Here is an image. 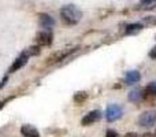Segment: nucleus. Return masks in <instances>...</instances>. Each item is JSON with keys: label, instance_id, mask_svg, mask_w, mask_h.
Returning a JSON list of instances; mask_svg holds the SVG:
<instances>
[{"label": "nucleus", "instance_id": "nucleus-17", "mask_svg": "<svg viewBox=\"0 0 156 137\" xmlns=\"http://www.w3.org/2000/svg\"><path fill=\"white\" fill-rule=\"evenodd\" d=\"M149 56H151L152 59H156V45L151 49V52H149Z\"/></svg>", "mask_w": 156, "mask_h": 137}, {"label": "nucleus", "instance_id": "nucleus-2", "mask_svg": "<svg viewBox=\"0 0 156 137\" xmlns=\"http://www.w3.org/2000/svg\"><path fill=\"white\" fill-rule=\"evenodd\" d=\"M123 115V108L119 104H110L105 110V119L108 122H115L122 118Z\"/></svg>", "mask_w": 156, "mask_h": 137}, {"label": "nucleus", "instance_id": "nucleus-4", "mask_svg": "<svg viewBox=\"0 0 156 137\" xmlns=\"http://www.w3.org/2000/svg\"><path fill=\"white\" fill-rule=\"evenodd\" d=\"M76 49L77 48H69V49H63V51H59V52H55L54 55L47 58L45 63L47 65H55V63H58V62H62V60H65L70 54H73Z\"/></svg>", "mask_w": 156, "mask_h": 137}, {"label": "nucleus", "instance_id": "nucleus-20", "mask_svg": "<svg viewBox=\"0 0 156 137\" xmlns=\"http://www.w3.org/2000/svg\"><path fill=\"white\" fill-rule=\"evenodd\" d=\"M7 80H8V78H7V77H4V78H3L2 84H0V88H3V86H4V85H5V82H7Z\"/></svg>", "mask_w": 156, "mask_h": 137}, {"label": "nucleus", "instance_id": "nucleus-15", "mask_svg": "<svg viewBox=\"0 0 156 137\" xmlns=\"http://www.w3.org/2000/svg\"><path fill=\"white\" fill-rule=\"evenodd\" d=\"M145 92H147V95H151V96L156 97V81H152V82L147 86Z\"/></svg>", "mask_w": 156, "mask_h": 137}, {"label": "nucleus", "instance_id": "nucleus-7", "mask_svg": "<svg viewBox=\"0 0 156 137\" xmlns=\"http://www.w3.org/2000/svg\"><path fill=\"white\" fill-rule=\"evenodd\" d=\"M38 22H40V26L45 30H51L55 25V19L48 14H40L38 15Z\"/></svg>", "mask_w": 156, "mask_h": 137}, {"label": "nucleus", "instance_id": "nucleus-13", "mask_svg": "<svg viewBox=\"0 0 156 137\" xmlns=\"http://www.w3.org/2000/svg\"><path fill=\"white\" fill-rule=\"evenodd\" d=\"M25 54L27 55V56H37L38 54H40V45H33V47H29V48L25 49Z\"/></svg>", "mask_w": 156, "mask_h": 137}, {"label": "nucleus", "instance_id": "nucleus-23", "mask_svg": "<svg viewBox=\"0 0 156 137\" xmlns=\"http://www.w3.org/2000/svg\"><path fill=\"white\" fill-rule=\"evenodd\" d=\"M155 136H156V132H155Z\"/></svg>", "mask_w": 156, "mask_h": 137}, {"label": "nucleus", "instance_id": "nucleus-12", "mask_svg": "<svg viewBox=\"0 0 156 137\" xmlns=\"http://www.w3.org/2000/svg\"><path fill=\"white\" fill-rule=\"evenodd\" d=\"M143 30V25L141 23H130L126 26V29H125V34H136V33L141 32Z\"/></svg>", "mask_w": 156, "mask_h": 137}, {"label": "nucleus", "instance_id": "nucleus-18", "mask_svg": "<svg viewBox=\"0 0 156 137\" xmlns=\"http://www.w3.org/2000/svg\"><path fill=\"white\" fill-rule=\"evenodd\" d=\"M151 3H156V0H141V4H151Z\"/></svg>", "mask_w": 156, "mask_h": 137}, {"label": "nucleus", "instance_id": "nucleus-22", "mask_svg": "<svg viewBox=\"0 0 156 137\" xmlns=\"http://www.w3.org/2000/svg\"><path fill=\"white\" fill-rule=\"evenodd\" d=\"M143 137H151V135H149V133H145V135H144Z\"/></svg>", "mask_w": 156, "mask_h": 137}, {"label": "nucleus", "instance_id": "nucleus-9", "mask_svg": "<svg viewBox=\"0 0 156 137\" xmlns=\"http://www.w3.org/2000/svg\"><path fill=\"white\" fill-rule=\"evenodd\" d=\"M141 80V74L137 70H132V71H127L125 75V84L126 85H133V84L138 82Z\"/></svg>", "mask_w": 156, "mask_h": 137}, {"label": "nucleus", "instance_id": "nucleus-16", "mask_svg": "<svg viewBox=\"0 0 156 137\" xmlns=\"http://www.w3.org/2000/svg\"><path fill=\"white\" fill-rule=\"evenodd\" d=\"M105 137H118V133H116L115 130L110 129V130H107V133H105Z\"/></svg>", "mask_w": 156, "mask_h": 137}, {"label": "nucleus", "instance_id": "nucleus-14", "mask_svg": "<svg viewBox=\"0 0 156 137\" xmlns=\"http://www.w3.org/2000/svg\"><path fill=\"white\" fill-rule=\"evenodd\" d=\"M86 99H88V93H86V92H77V93L74 95V102H76L77 104L83 103Z\"/></svg>", "mask_w": 156, "mask_h": 137}, {"label": "nucleus", "instance_id": "nucleus-10", "mask_svg": "<svg viewBox=\"0 0 156 137\" xmlns=\"http://www.w3.org/2000/svg\"><path fill=\"white\" fill-rule=\"evenodd\" d=\"M145 91L144 89H141V88H136V89H133L132 92L129 93V100L130 102H133V103H138V102H141V100L145 97Z\"/></svg>", "mask_w": 156, "mask_h": 137}, {"label": "nucleus", "instance_id": "nucleus-1", "mask_svg": "<svg viewBox=\"0 0 156 137\" xmlns=\"http://www.w3.org/2000/svg\"><path fill=\"white\" fill-rule=\"evenodd\" d=\"M60 16H62L63 22L66 25H76L81 21V16H82V13L78 7L73 4H67L65 7L60 8Z\"/></svg>", "mask_w": 156, "mask_h": 137}, {"label": "nucleus", "instance_id": "nucleus-11", "mask_svg": "<svg viewBox=\"0 0 156 137\" xmlns=\"http://www.w3.org/2000/svg\"><path fill=\"white\" fill-rule=\"evenodd\" d=\"M21 133H22V136H25V137H40V133H38L37 129H36L34 126H32V125H23V126L21 128Z\"/></svg>", "mask_w": 156, "mask_h": 137}, {"label": "nucleus", "instance_id": "nucleus-8", "mask_svg": "<svg viewBox=\"0 0 156 137\" xmlns=\"http://www.w3.org/2000/svg\"><path fill=\"white\" fill-rule=\"evenodd\" d=\"M27 59H29V56H27L25 52H22V54L19 55V56L16 58L15 60H14L12 65H11L10 73H15V71H18L19 69H22V67H23V66L27 63Z\"/></svg>", "mask_w": 156, "mask_h": 137}, {"label": "nucleus", "instance_id": "nucleus-19", "mask_svg": "<svg viewBox=\"0 0 156 137\" xmlns=\"http://www.w3.org/2000/svg\"><path fill=\"white\" fill-rule=\"evenodd\" d=\"M125 137H138V135H137V133H127V135L126 136H125Z\"/></svg>", "mask_w": 156, "mask_h": 137}, {"label": "nucleus", "instance_id": "nucleus-21", "mask_svg": "<svg viewBox=\"0 0 156 137\" xmlns=\"http://www.w3.org/2000/svg\"><path fill=\"white\" fill-rule=\"evenodd\" d=\"M4 104H5V102H0V110H2V108L4 107Z\"/></svg>", "mask_w": 156, "mask_h": 137}, {"label": "nucleus", "instance_id": "nucleus-5", "mask_svg": "<svg viewBox=\"0 0 156 137\" xmlns=\"http://www.w3.org/2000/svg\"><path fill=\"white\" fill-rule=\"evenodd\" d=\"M54 41V36L49 30H44V32H40L37 36H36V43L40 47H48L52 44Z\"/></svg>", "mask_w": 156, "mask_h": 137}, {"label": "nucleus", "instance_id": "nucleus-6", "mask_svg": "<svg viewBox=\"0 0 156 137\" xmlns=\"http://www.w3.org/2000/svg\"><path fill=\"white\" fill-rule=\"evenodd\" d=\"M100 119H101V113H100L99 110H93L83 117L82 121H81V125H82V126H88V125L94 124V122L100 121Z\"/></svg>", "mask_w": 156, "mask_h": 137}, {"label": "nucleus", "instance_id": "nucleus-3", "mask_svg": "<svg viewBox=\"0 0 156 137\" xmlns=\"http://www.w3.org/2000/svg\"><path fill=\"white\" fill-rule=\"evenodd\" d=\"M156 124V111H145L138 118V125L143 128H151Z\"/></svg>", "mask_w": 156, "mask_h": 137}]
</instances>
